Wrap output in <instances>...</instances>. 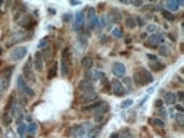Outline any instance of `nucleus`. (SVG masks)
Listing matches in <instances>:
<instances>
[{
	"instance_id": "27",
	"label": "nucleus",
	"mask_w": 184,
	"mask_h": 138,
	"mask_svg": "<svg viewBox=\"0 0 184 138\" xmlns=\"http://www.w3.org/2000/svg\"><path fill=\"white\" fill-rule=\"evenodd\" d=\"M125 26L130 28V30L136 28V26H137V24H136V18H133V16H127V19H125Z\"/></svg>"
},
{
	"instance_id": "19",
	"label": "nucleus",
	"mask_w": 184,
	"mask_h": 138,
	"mask_svg": "<svg viewBox=\"0 0 184 138\" xmlns=\"http://www.w3.org/2000/svg\"><path fill=\"white\" fill-rule=\"evenodd\" d=\"M93 63H94V59H93V56H90V54H86V56L81 59V66H83L86 71H90V69H92Z\"/></svg>"
},
{
	"instance_id": "5",
	"label": "nucleus",
	"mask_w": 184,
	"mask_h": 138,
	"mask_svg": "<svg viewBox=\"0 0 184 138\" xmlns=\"http://www.w3.org/2000/svg\"><path fill=\"white\" fill-rule=\"evenodd\" d=\"M162 43H164V34L159 33V31L155 34H150L149 38L146 40V46L150 47V49H156V47H159Z\"/></svg>"
},
{
	"instance_id": "16",
	"label": "nucleus",
	"mask_w": 184,
	"mask_h": 138,
	"mask_svg": "<svg viewBox=\"0 0 184 138\" xmlns=\"http://www.w3.org/2000/svg\"><path fill=\"white\" fill-rule=\"evenodd\" d=\"M33 66H34V69H35V71H39V72L43 71V57H41V53H40V52H37L35 54H34Z\"/></svg>"
},
{
	"instance_id": "32",
	"label": "nucleus",
	"mask_w": 184,
	"mask_h": 138,
	"mask_svg": "<svg viewBox=\"0 0 184 138\" xmlns=\"http://www.w3.org/2000/svg\"><path fill=\"white\" fill-rule=\"evenodd\" d=\"M152 68H153V71H162L165 68L164 63H159V62H152Z\"/></svg>"
},
{
	"instance_id": "1",
	"label": "nucleus",
	"mask_w": 184,
	"mask_h": 138,
	"mask_svg": "<svg viewBox=\"0 0 184 138\" xmlns=\"http://www.w3.org/2000/svg\"><path fill=\"white\" fill-rule=\"evenodd\" d=\"M133 81L137 87H143V85H147V84H152L153 82V75H152L147 69L145 68H140L137 69L134 75H133Z\"/></svg>"
},
{
	"instance_id": "21",
	"label": "nucleus",
	"mask_w": 184,
	"mask_h": 138,
	"mask_svg": "<svg viewBox=\"0 0 184 138\" xmlns=\"http://www.w3.org/2000/svg\"><path fill=\"white\" fill-rule=\"evenodd\" d=\"M58 73V62H53L50 68H49V72H47V79H53Z\"/></svg>"
},
{
	"instance_id": "22",
	"label": "nucleus",
	"mask_w": 184,
	"mask_h": 138,
	"mask_svg": "<svg viewBox=\"0 0 184 138\" xmlns=\"http://www.w3.org/2000/svg\"><path fill=\"white\" fill-rule=\"evenodd\" d=\"M50 41H52V37H50V35L41 38L40 40V43H39V50H44L47 47H50Z\"/></svg>"
},
{
	"instance_id": "50",
	"label": "nucleus",
	"mask_w": 184,
	"mask_h": 138,
	"mask_svg": "<svg viewBox=\"0 0 184 138\" xmlns=\"http://www.w3.org/2000/svg\"><path fill=\"white\" fill-rule=\"evenodd\" d=\"M71 5H72V6H77V5H80V2H71Z\"/></svg>"
},
{
	"instance_id": "39",
	"label": "nucleus",
	"mask_w": 184,
	"mask_h": 138,
	"mask_svg": "<svg viewBox=\"0 0 184 138\" xmlns=\"http://www.w3.org/2000/svg\"><path fill=\"white\" fill-rule=\"evenodd\" d=\"M131 81H133V79H130V78H125V79H124V84L127 85V88H128V90H131V88H133ZM127 88H125V90H127Z\"/></svg>"
},
{
	"instance_id": "25",
	"label": "nucleus",
	"mask_w": 184,
	"mask_h": 138,
	"mask_svg": "<svg viewBox=\"0 0 184 138\" xmlns=\"http://www.w3.org/2000/svg\"><path fill=\"white\" fill-rule=\"evenodd\" d=\"M37 129H39V125H37L35 122H30V124L27 125V132H28L30 135H34V134L37 132Z\"/></svg>"
},
{
	"instance_id": "26",
	"label": "nucleus",
	"mask_w": 184,
	"mask_h": 138,
	"mask_svg": "<svg viewBox=\"0 0 184 138\" xmlns=\"http://www.w3.org/2000/svg\"><path fill=\"white\" fill-rule=\"evenodd\" d=\"M12 119H13V116L10 115V112L9 110H5V113H3V118H2V120H3V125H9L10 122H12Z\"/></svg>"
},
{
	"instance_id": "14",
	"label": "nucleus",
	"mask_w": 184,
	"mask_h": 138,
	"mask_svg": "<svg viewBox=\"0 0 184 138\" xmlns=\"http://www.w3.org/2000/svg\"><path fill=\"white\" fill-rule=\"evenodd\" d=\"M78 90H80V93L93 91V90H94V85H93V81H90V79H83V81H80V84H78Z\"/></svg>"
},
{
	"instance_id": "38",
	"label": "nucleus",
	"mask_w": 184,
	"mask_h": 138,
	"mask_svg": "<svg viewBox=\"0 0 184 138\" xmlns=\"http://www.w3.org/2000/svg\"><path fill=\"white\" fill-rule=\"evenodd\" d=\"M136 24H137L138 26H145V25H146L145 19H143L141 16H137V18H136Z\"/></svg>"
},
{
	"instance_id": "45",
	"label": "nucleus",
	"mask_w": 184,
	"mask_h": 138,
	"mask_svg": "<svg viewBox=\"0 0 184 138\" xmlns=\"http://www.w3.org/2000/svg\"><path fill=\"white\" fill-rule=\"evenodd\" d=\"M168 37H170V38H171L172 41H175V40H177V37H175L174 34H168Z\"/></svg>"
},
{
	"instance_id": "8",
	"label": "nucleus",
	"mask_w": 184,
	"mask_h": 138,
	"mask_svg": "<svg viewBox=\"0 0 184 138\" xmlns=\"http://www.w3.org/2000/svg\"><path fill=\"white\" fill-rule=\"evenodd\" d=\"M80 103L81 104H90V103H93V101H96L97 100V93L94 91H86V93H80Z\"/></svg>"
},
{
	"instance_id": "46",
	"label": "nucleus",
	"mask_w": 184,
	"mask_h": 138,
	"mask_svg": "<svg viewBox=\"0 0 184 138\" xmlns=\"http://www.w3.org/2000/svg\"><path fill=\"white\" fill-rule=\"evenodd\" d=\"M175 107H177V110H178V112H183V106H181V104H177Z\"/></svg>"
},
{
	"instance_id": "36",
	"label": "nucleus",
	"mask_w": 184,
	"mask_h": 138,
	"mask_svg": "<svg viewBox=\"0 0 184 138\" xmlns=\"http://www.w3.org/2000/svg\"><path fill=\"white\" fill-rule=\"evenodd\" d=\"M86 15L88 19H92V18H94V9L93 7H87L86 9Z\"/></svg>"
},
{
	"instance_id": "12",
	"label": "nucleus",
	"mask_w": 184,
	"mask_h": 138,
	"mask_svg": "<svg viewBox=\"0 0 184 138\" xmlns=\"http://www.w3.org/2000/svg\"><path fill=\"white\" fill-rule=\"evenodd\" d=\"M108 19L112 24H119V22H122V13L119 9L113 7V9H111V12L108 13Z\"/></svg>"
},
{
	"instance_id": "33",
	"label": "nucleus",
	"mask_w": 184,
	"mask_h": 138,
	"mask_svg": "<svg viewBox=\"0 0 184 138\" xmlns=\"http://www.w3.org/2000/svg\"><path fill=\"white\" fill-rule=\"evenodd\" d=\"M174 118H175V120H177V124L180 126H183V124H184V115L181 112L178 113V115H175V116H174Z\"/></svg>"
},
{
	"instance_id": "17",
	"label": "nucleus",
	"mask_w": 184,
	"mask_h": 138,
	"mask_svg": "<svg viewBox=\"0 0 184 138\" xmlns=\"http://www.w3.org/2000/svg\"><path fill=\"white\" fill-rule=\"evenodd\" d=\"M83 25H84V12H78L75 15V19H74V28L77 31H81Z\"/></svg>"
},
{
	"instance_id": "24",
	"label": "nucleus",
	"mask_w": 184,
	"mask_h": 138,
	"mask_svg": "<svg viewBox=\"0 0 184 138\" xmlns=\"http://www.w3.org/2000/svg\"><path fill=\"white\" fill-rule=\"evenodd\" d=\"M150 124L155 128H161V129H164L165 128V122H164V119H161V118H155V119H150Z\"/></svg>"
},
{
	"instance_id": "3",
	"label": "nucleus",
	"mask_w": 184,
	"mask_h": 138,
	"mask_svg": "<svg viewBox=\"0 0 184 138\" xmlns=\"http://www.w3.org/2000/svg\"><path fill=\"white\" fill-rule=\"evenodd\" d=\"M16 87H18V90H19L21 94H24V96L30 97V99H33L34 96H35V91H34L33 88L28 85V82L24 79L22 75H19V77L16 78Z\"/></svg>"
},
{
	"instance_id": "11",
	"label": "nucleus",
	"mask_w": 184,
	"mask_h": 138,
	"mask_svg": "<svg viewBox=\"0 0 184 138\" xmlns=\"http://www.w3.org/2000/svg\"><path fill=\"white\" fill-rule=\"evenodd\" d=\"M112 73L115 75V77H125V73H127V68H125L124 63H121V62H113L112 63Z\"/></svg>"
},
{
	"instance_id": "34",
	"label": "nucleus",
	"mask_w": 184,
	"mask_h": 138,
	"mask_svg": "<svg viewBox=\"0 0 184 138\" xmlns=\"http://www.w3.org/2000/svg\"><path fill=\"white\" fill-rule=\"evenodd\" d=\"M146 31L149 34H155V33H158V26L156 25H147L146 26Z\"/></svg>"
},
{
	"instance_id": "29",
	"label": "nucleus",
	"mask_w": 184,
	"mask_h": 138,
	"mask_svg": "<svg viewBox=\"0 0 184 138\" xmlns=\"http://www.w3.org/2000/svg\"><path fill=\"white\" fill-rule=\"evenodd\" d=\"M162 16H164L166 21H175V15L174 13H171V12H168V10H162Z\"/></svg>"
},
{
	"instance_id": "47",
	"label": "nucleus",
	"mask_w": 184,
	"mask_h": 138,
	"mask_svg": "<svg viewBox=\"0 0 184 138\" xmlns=\"http://www.w3.org/2000/svg\"><path fill=\"white\" fill-rule=\"evenodd\" d=\"M170 116H171V118L175 116V115H174V109H170Z\"/></svg>"
},
{
	"instance_id": "51",
	"label": "nucleus",
	"mask_w": 184,
	"mask_h": 138,
	"mask_svg": "<svg viewBox=\"0 0 184 138\" xmlns=\"http://www.w3.org/2000/svg\"><path fill=\"white\" fill-rule=\"evenodd\" d=\"M2 5H3V2H0V6H2Z\"/></svg>"
},
{
	"instance_id": "42",
	"label": "nucleus",
	"mask_w": 184,
	"mask_h": 138,
	"mask_svg": "<svg viewBox=\"0 0 184 138\" xmlns=\"http://www.w3.org/2000/svg\"><path fill=\"white\" fill-rule=\"evenodd\" d=\"M155 104H156V107H158V109H161V107L164 106V101H162V100H156V101H155Z\"/></svg>"
},
{
	"instance_id": "31",
	"label": "nucleus",
	"mask_w": 184,
	"mask_h": 138,
	"mask_svg": "<svg viewBox=\"0 0 184 138\" xmlns=\"http://www.w3.org/2000/svg\"><path fill=\"white\" fill-rule=\"evenodd\" d=\"M159 53H161L162 56H168V54H170V49H168V46L161 44V46H159Z\"/></svg>"
},
{
	"instance_id": "41",
	"label": "nucleus",
	"mask_w": 184,
	"mask_h": 138,
	"mask_svg": "<svg viewBox=\"0 0 184 138\" xmlns=\"http://www.w3.org/2000/svg\"><path fill=\"white\" fill-rule=\"evenodd\" d=\"M146 57L150 60V62H156V60H158V56H155V54H147Z\"/></svg>"
},
{
	"instance_id": "7",
	"label": "nucleus",
	"mask_w": 184,
	"mask_h": 138,
	"mask_svg": "<svg viewBox=\"0 0 184 138\" xmlns=\"http://www.w3.org/2000/svg\"><path fill=\"white\" fill-rule=\"evenodd\" d=\"M109 85H111V91L117 96V97H122L127 94V90H125V87L122 85V82L119 81V79H112L109 81Z\"/></svg>"
},
{
	"instance_id": "40",
	"label": "nucleus",
	"mask_w": 184,
	"mask_h": 138,
	"mask_svg": "<svg viewBox=\"0 0 184 138\" xmlns=\"http://www.w3.org/2000/svg\"><path fill=\"white\" fill-rule=\"evenodd\" d=\"M159 115H161V118H162V119L166 118V110H165L164 107H161V109H159Z\"/></svg>"
},
{
	"instance_id": "6",
	"label": "nucleus",
	"mask_w": 184,
	"mask_h": 138,
	"mask_svg": "<svg viewBox=\"0 0 184 138\" xmlns=\"http://www.w3.org/2000/svg\"><path fill=\"white\" fill-rule=\"evenodd\" d=\"M22 77H24V79H25L27 82H31V84H34L37 81L35 75L33 72V62H31V59L28 60L25 65H24V68H22Z\"/></svg>"
},
{
	"instance_id": "49",
	"label": "nucleus",
	"mask_w": 184,
	"mask_h": 138,
	"mask_svg": "<svg viewBox=\"0 0 184 138\" xmlns=\"http://www.w3.org/2000/svg\"><path fill=\"white\" fill-rule=\"evenodd\" d=\"M63 19H65V21H69V19H71V16H69V15H65V16H63Z\"/></svg>"
},
{
	"instance_id": "44",
	"label": "nucleus",
	"mask_w": 184,
	"mask_h": 138,
	"mask_svg": "<svg viewBox=\"0 0 184 138\" xmlns=\"http://www.w3.org/2000/svg\"><path fill=\"white\" fill-rule=\"evenodd\" d=\"M121 138H133V135L130 134V132H125V134H124V135H122Z\"/></svg>"
},
{
	"instance_id": "13",
	"label": "nucleus",
	"mask_w": 184,
	"mask_h": 138,
	"mask_svg": "<svg viewBox=\"0 0 184 138\" xmlns=\"http://www.w3.org/2000/svg\"><path fill=\"white\" fill-rule=\"evenodd\" d=\"M18 24H19L22 28H25V30H28V28H31V26L35 25V21L30 16V15H24L22 18H19V19L16 21Z\"/></svg>"
},
{
	"instance_id": "30",
	"label": "nucleus",
	"mask_w": 184,
	"mask_h": 138,
	"mask_svg": "<svg viewBox=\"0 0 184 138\" xmlns=\"http://www.w3.org/2000/svg\"><path fill=\"white\" fill-rule=\"evenodd\" d=\"M78 129H80V125H75V126H71L68 131H66V134L68 135H74V137H77V134H78Z\"/></svg>"
},
{
	"instance_id": "35",
	"label": "nucleus",
	"mask_w": 184,
	"mask_h": 138,
	"mask_svg": "<svg viewBox=\"0 0 184 138\" xmlns=\"http://www.w3.org/2000/svg\"><path fill=\"white\" fill-rule=\"evenodd\" d=\"M25 132H27V125L25 124H19V125H18V134H19V135H24Z\"/></svg>"
},
{
	"instance_id": "23",
	"label": "nucleus",
	"mask_w": 184,
	"mask_h": 138,
	"mask_svg": "<svg viewBox=\"0 0 184 138\" xmlns=\"http://www.w3.org/2000/svg\"><path fill=\"white\" fill-rule=\"evenodd\" d=\"M102 103H103V101H100V100H96V101H93V103H90V104L84 106V112H94V110L97 109L99 106H102Z\"/></svg>"
},
{
	"instance_id": "52",
	"label": "nucleus",
	"mask_w": 184,
	"mask_h": 138,
	"mask_svg": "<svg viewBox=\"0 0 184 138\" xmlns=\"http://www.w3.org/2000/svg\"><path fill=\"white\" fill-rule=\"evenodd\" d=\"M0 54H2V49H0Z\"/></svg>"
},
{
	"instance_id": "20",
	"label": "nucleus",
	"mask_w": 184,
	"mask_h": 138,
	"mask_svg": "<svg viewBox=\"0 0 184 138\" xmlns=\"http://www.w3.org/2000/svg\"><path fill=\"white\" fill-rule=\"evenodd\" d=\"M41 57H43V62L46 60V62H50L52 60V56H53V52H52V47H47L44 50H41Z\"/></svg>"
},
{
	"instance_id": "18",
	"label": "nucleus",
	"mask_w": 184,
	"mask_h": 138,
	"mask_svg": "<svg viewBox=\"0 0 184 138\" xmlns=\"http://www.w3.org/2000/svg\"><path fill=\"white\" fill-rule=\"evenodd\" d=\"M164 101H165V104H168V106H171V107H174V106H175V103H177L175 93H172V91L165 93V94H164Z\"/></svg>"
},
{
	"instance_id": "10",
	"label": "nucleus",
	"mask_w": 184,
	"mask_h": 138,
	"mask_svg": "<svg viewBox=\"0 0 184 138\" xmlns=\"http://www.w3.org/2000/svg\"><path fill=\"white\" fill-rule=\"evenodd\" d=\"M109 109H111V107H109V104L103 101V103H102V106H99L97 109L94 110V120H96V122H100V120H103L105 115L109 112Z\"/></svg>"
},
{
	"instance_id": "37",
	"label": "nucleus",
	"mask_w": 184,
	"mask_h": 138,
	"mask_svg": "<svg viewBox=\"0 0 184 138\" xmlns=\"http://www.w3.org/2000/svg\"><path fill=\"white\" fill-rule=\"evenodd\" d=\"M133 104V100H125L124 103H122V104H121V109H128V107H130V106Z\"/></svg>"
},
{
	"instance_id": "15",
	"label": "nucleus",
	"mask_w": 184,
	"mask_h": 138,
	"mask_svg": "<svg viewBox=\"0 0 184 138\" xmlns=\"http://www.w3.org/2000/svg\"><path fill=\"white\" fill-rule=\"evenodd\" d=\"M183 5V2H177V0H168V2H165V10H168V12L174 13L175 10H178V7Z\"/></svg>"
},
{
	"instance_id": "4",
	"label": "nucleus",
	"mask_w": 184,
	"mask_h": 138,
	"mask_svg": "<svg viewBox=\"0 0 184 138\" xmlns=\"http://www.w3.org/2000/svg\"><path fill=\"white\" fill-rule=\"evenodd\" d=\"M27 38H28V35H27L25 31H15V33L9 34V37H7L6 41H5V46L10 47V46H13V44H18L21 41H24V40H27Z\"/></svg>"
},
{
	"instance_id": "9",
	"label": "nucleus",
	"mask_w": 184,
	"mask_h": 138,
	"mask_svg": "<svg viewBox=\"0 0 184 138\" xmlns=\"http://www.w3.org/2000/svg\"><path fill=\"white\" fill-rule=\"evenodd\" d=\"M27 53H28V49H27L25 46L15 47L12 52H10V60H13V62H18V60H21V59H24V57H25Z\"/></svg>"
},
{
	"instance_id": "48",
	"label": "nucleus",
	"mask_w": 184,
	"mask_h": 138,
	"mask_svg": "<svg viewBox=\"0 0 184 138\" xmlns=\"http://www.w3.org/2000/svg\"><path fill=\"white\" fill-rule=\"evenodd\" d=\"M111 138H119V134H112Z\"/></svg>"
},
{
	"instance_id": "2",
	"label": "nucleus",
	"mask_w": 184,
	"mask_h": 138,
	"mask_svg": "<svg viewBox=\"0 0 184 138\" xmlns=\"http://www.w3.org/2000/svg\"><path fill=\"white\" fill-rule=\"evenodd\" d=\"M60 71L63 77H68L71 72V53H69V47H65L62 52V62H60Z\"/></svg>"
},
{
	"instance_id": "43",
	"label": "nucleus",
	"mask_w": 184,
	"mask_h": 138,
	"mask_svg": "<svg viewBox=\"0 0 184 138\" xmlns=\"http://www.w3.org/2000/svg\"><path fill=\"white\" fill-rule=\"evenodd\" d=\"M130 5H134V6H141L143 2H130Z\"/></svg>"
},
{
	"instance_id": "28",
	"label": "nucleus",
	"mask_w": 184,
	"mask_h": 138,
	"mask_svg": "<svg viewBox=\"0 0 184 138\" xmlns=\"http://www.w3.org/2000/svg\"><path fill=\"white\" fill-rule=\"evenodd\" d=\"M112 35H113L115 38H122V37H124V33H122V30H121L119 26H115V28L112 30Z\"/></svg>"
}]
</instances>
